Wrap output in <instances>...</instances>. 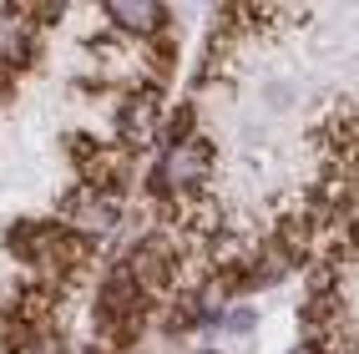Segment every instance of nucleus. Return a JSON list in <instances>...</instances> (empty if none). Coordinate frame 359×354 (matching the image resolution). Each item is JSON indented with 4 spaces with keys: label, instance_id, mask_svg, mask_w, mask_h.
Returning a JSON list of instances; mask_svg holds the SVG:
<instances>
[{
    "label": "nucleus",
    "instance_id": "nucleus-1",
    "mask_svg": "<svg viewBox=\"0 0 359 354\" xmlns=\"http://www.w3.org/2000/svg\"><path fill=\"white\" fill-rule=\"evenodd\" d=\"M208 172V152L198 147V142H177L172 157L162 162V177L172 182V187H187V182H198Z\"/></svg>",
    "mask_w": 359,
    "mask_h": 354
},
{
    "label": "nucleus",
    "instance_id": "nucleus-4",
    "mask_svg": "<svg viewBox=\"0 0 359 354\" xmlns=\"http://www.w3.org/2000/svg\"><path fill=\"white\" fill-rule=\"evenodd\" d=\"M20 51V20H0V61H11Z\"/></svg>",
    "mask_w": 359,
    "mask_h": 354
},
{
    "label": "nucleus",
    "instance_id": "nucleus-2",
    "mask_svg": "<svg viewBox=\"0 0 359 354\" xmlns=\"http://www.w3.org/2000/svg\"><path fill=\"white\" fill-rule=\"evenodd\" d=\"M111 15L122 20V26H132V31H152L162 11H157V6H127V0H116V6H111Z\"/></svg>",
    "mask_w": 359,
    "mask_h": 354
},
{
    "label": "nucleus",
    "instance_id": "nucleus-3",
    "mask_svg": "<svg viewBox=\"0 0 359 354\" xmlns=\"http://www.w3.org/2000/svg\"><path fill=\"white\" fill-rule=\"evenodd\" d=\"M81 223H86V228H97V233H107V228L116 223V207L102 203V198H91V203L81 207Z\"/></svg>",
    "mask_w": 359,
    "mask_h": 354
}]
</instances>
